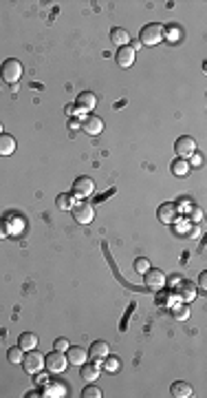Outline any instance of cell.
Instances as JSON below:
<instances>
[{"instance_id":"4dcf8cb0","label":"cell","mask_w":207,"mask_h":398,"mask_svg":"<svg viewBox=\"0 0 207 398\" xmlns=\"http://www.w3.org/2000/svg\"><path fill=\"white\" fill-rule=\"evenodd\" d=\"M168 33V38L174 42V38H179V29H174V27H168V29H163V35Z\"/></svg>"},{"instance_id":"5b68a950","label":"cell","mask_w":207,"mask_h":398,"mask_svg":"<svg viewBox=\"0 0 207 398\" xmlns=\"http://www.w3.org/2000/svg\"><path fill=\"white\" fill-rule=\"evenodd\" d=\"M73 217H75L77 224H91L95 219V210L88 202H77L73 206Z\"/></svg>"},{"instance_id":"ffe728a7","label":"cell","mask_w":207,"mask_h":398,"mask_svg":"<svg viewBox=\"0 0 207 398\" xmlns=\"http://www.w3.org/2000/svg\"><path fill=\"white\" fill-rule=\"evenodd\" d=\"M18 345L22 350H35L38 348V336L33 334V332H22V334L18 336Z\"/></svg>"},{"instance_id":"277c9868","label":"cell","mask_w":207,"mask_h":398,"mask_svg":"<svg viewBox=\"0 0 207 398\" xmlns=\"http://www.w3.org/2000/svg\"><path fill=\"white\" fill-rule=\"evenodd\" d=\"M22 367L27 374H38L44 367V356L38 350H29L27 356H22Z\"/></svg>"},{"instance_id":"2e32d148","label":"cell","mask_w":207,"mask_h":398,"mask_svg":"<svg viewBox=\"0 0 207 398\" xmlns=\"http://www.w3.org/2000/svg\"><path fill=\"white\" fill-rule=\"evenodd\" d=\"M16 137L9 135V133H0V155L3 157H7V155H13V151H16Z\"/></svg>"},{"instance_id":"836d02e7","label":"cell","mask_w":207,"mask_h":398,"mask_svg":"<svg viewBox=\"0 0 207 398\" xmlns=\"http://www.w3.org/2000/svg\"><path fill=\"white\" fill-rule=\"evenodd\" d=\"M82 126V122H77V120H69V129H79Z\"/></svg>"},{"instance_id":"cb8c5ba5","label":"cell","mask_w":207,"mask_h":398,"mask_svg":"<svg viewBox=\"0 0 207 398\" xmlns=\"http://www.w3.org/2000/svg\"><path fill=\"white\" fill-rule=\"evenodd\" d=\"M101 363H104V370H106V372H117V370H119V358L110 356V354L101 360Z\"/></svg>"},{"instance_id":"7a4b0ae2","label":"cell","mask_w":207,"mask_h":398,"mask_svg":"<svg viewBox=\"0 0 207 398\" xmlns=\"http://www.w3.org/2000/svg\"><path fill=\"white\" fill-rule=\"evenodd\" d=\"M161 40H163V27L161 25L150 22V25H146L141 31H139V42L146 44V47H154V44H159Z\"/></svg>"},{"instance_id":"44dd1931","label":"cell","mask_w":207,"mask_h":398,"mask_svg":"<svg viewBox=\"0 0 207 398\" xmlns=\"http://www.w3.org/2000/svg\"><path fill=\"white\" fill-rule=\"evenodd\" d=\"M55 204H57V208H60V210H73V206H75L77 202H75V195L62 193V195H57Z\"/></svg>"},{"instance_id":"ac0fdd59","label":"cell","mask_w":207,"mask_h":398,"mask_svg":"<svg viewBox=\"0 0 207 398\" xmlns=\"http://www.w3.org/2000/svg\"><path fill=\"white\" fill-rule=\"evenodd\" d=\"M179 299H181V301H185V303L194 301V299H196V287H194V283L181 281V283H179Z\"/></svg>"},{"instance_id":"83f0119b","label":"cell","mask_w":207,"mask_h":398,"mask_svg":"<svg viewBox=\"0 0 207 398\" xmlns=\"http://www.w3.org/2000/svg\"><path fill=\"white\" fill-rule=\"evenodd\" d=\"M11 234V230H9V221L7 219H0V239H7Z\"/></svg>"},{"instance_id":"d590c367","label":"cell","mask_w":207,"mask_h":398,"mask_svg":"<svg viewBox=\"0 0 207 398\" xmlns=\"http://www.w3.org/2000/svg\"><path fill=\"white\" fill-rule=\"evenodd\" d=\"M3 129H5V126H3V122H0V133H5V131H3Z\"/></svg>"},{"instance_id":"d4e9b609","label":"cell","mask_w":207,"mask_h":398,"mask_svg":"<svg viewBox=\"0 0 207 398\" xmlns=\"http://www.w3.org/2000/svg\"><path fill=\"white\" fill-rule=\"evenodd\" d=\"M174 316H176V321H188L190 319V305L176 303L174 305Z\"/></svg>"},{"instance_id":"9a60e30c","label":"cell","mask_w":207,"mask_h":398,"mask_svg":"<svg viewBox=\"0 0 207 398\" xmlns=\"http://www.w3.org/2000/svg\"><path fill=\"white\" fill-rule=\"evenodd\" d=\"M170 394L174 398H190L194 394V389H192V385L185 381H176V383H172V387H170Z\"/></svg>"},{"instance_id":"3957f363","label":"cell","mask_w":207,"mask_h":398,"mask_svg":"<svg viewBox=\"0 0 207 398\" xmlns=\"http://www.w3.org/2000/svg\"><path fill=\"white\" fill-rule=\"evenodd\" d=\"M44 367H47L51 374H62V372H66V367H69V358L64 356V352L55 350V352H51L44 356Z\"/></svg>"},{"instance_id":"5bb4252c","label":"cell","mask_w":207,"mask_h":398,"mask_svg":"<svg viewBox=\"0 0 207 398\" xmlns=\"http://www.w3.org/2000/svg\"><path fill=\"white\" fill-rule=\"evenodd\" d=\"M75 106L79 111H95V106H97V98H95V93H91V91H82L77 95Z\"/></svg>"},{"instance_id":"d6a6232c","label":"cell","mask_w":207,"mask_h":398,"mask_svg":"<svg viewBox=\"0 0 207 398\" xmlns=\"http://www.w3.org/2000/svg\"><path fill=\"white\" fill-rule=\"evenodd\" d=\"M198 285H201L203 290H205V287H207V275H205V272H203V275H201V279H198Z\"/></svg>"},{"instance_id":"ba28073f","label":"cell","mask_w":207,"mask_h":398,"mask_svg":"<svg viewBox=\"0 0 207 398\" xmlns=\"http://www.w3.org/2000/svg\"><path fill=\"white\" fill-rule=\"evenodd\" d=\"M93 190H95V182L91 177H77L73 182V195L75 197H88V195H93Z\"/></svg>"},{"instance_id":"e575fe53","label":"cell","mask_w":207,"mask_h":398,"mask_svg":"<svg viewBox=\"0 0 207 398\" xmlns=\"http://www.w3.org/2000/svg\"><path fill=\"white\" fill-rule=\"evenodd\" d=\"M75 108H77L75 104H69V106H66V113H69V115H75V113H77Z\"/></svg>"},{"instance_id":"4fadbf2b","label":"cell","mask_w":207,"mask_h":398,"mask_svg":"<svg viewBox=\"0 0 207 398\" xmlns=\"http://www.w3.org/2000/svg\"><path fill=\"white\" fill-rule=\"evenodd\" d=\"M117 64L121 66V69H128V66H132L135 64V51L130 49V44L128 47H119L117 49Z\"/></svg>"},{"instance_id":"9c48e42d","label":"cell","mask_w":207,"mask_h":398,"mask_svg":"<svg viewBox=\"0 0 207 398\" xmlns=\"http://www.w3.org/2000/svg\"><path fill=\"white\" fill-rule=\"evenodd\" d=\"M82 129L88 133V135H99V133L104 131V120L95 113H88L82 120Z\"/></svg>"},{"instance_id":"d6986e66","label":"cell","mask_w":207,"mask_h":398,"mask_svg":"<svg viewBox=\"0 0 207 398\" xmlns=\"http://www.w3.org/2000/svg\"><path fill=\"white\" fill-rule=\"evenodd\" d=\"M110 40H113L117 47H128V44H130V33L126 31V29H121V27H115L113 31H110Z\"/></svg>"},{"instance_id":"484cf974","label":"cell","mask_w":207,"mask_h":398,"mask_svg":"<svg viewBox=\"0 0 207 398\" xmlns=\"http://www.w3.org/2000/svg\"><path fill=\"white\" fill-rule=\"evenodd\" d=\"M84 398H101V389L95 387V385H86L84 392H82Z\"/></svg>"},{"instance_id":"e0dca14e","label":"cell","mask_w":207,"mask_h":398,"mask_svg":"<svg viewBox=\"0 0 207 398\" xmlns=\"http://www.w3.org/2000/svg\"><path fill=\"white\" fill-rule=\"evenodd\" d=\"M82 367V372H79V376L86 381V383H93V381H97L99 378V363H84V365H79Z\"/></svg>"},{"instance_id":"8fae6325","label":"cell","mask_w":207,"mask_h":398,"mask_svg":"<svg viewBox=\"0 0 207 398\" xmlns=\"http://www.w3.org/2000/svg\"><path fill=\"white\" fill-rule=\"evenodd\" d=\"M176 204H172V202H165V204H161L159 206V210H157V217L163 221V224H174L176 221Z\"/></svg>"},{"instance_id":"4316f807","label":"cell","mask_w":207,"mask_h":398,"mask_svg":"<svg viewBox=\"0 0 207 398\" xmlns=\"http://www.w3.org/2000/svg\"><path fill=\"white\" fill-rule=\"evenodd\" d=\"M135 270H137V272H141V275H143L146 270H150V261L143 259V257H139V259H135Z\"/></svg>"},{"instance_id":"52a82bcc","label":"cell","mask_w":207,"mask_h":398,"mask_svg":"<svg viewBox=\"0 0 207 398\" xmlns=\"http://www.w3.org/2000/svg\"><path fill=\"white\" fill-rule=\"evenodd\" d=\"M174 151H176V155L179 157H190L192 153H196V139L194 137H190V135H183V137H179L176 139V144H174Z\"/></svg>"},{"instance_id":"6da1fadb","label":"cell","mask_w":207,"mask_h":398,"mask_svg":"<svg viewBox=\"0 0 207 398\" xmlns=\"http://www.w3.org/2000/svg\"><path fill=\"white\" fill-rule=\"evenodd\" d=\"M0 76H3L5 82L18 84V80L22 78V64L16 60V58H7V60L0 64Z\"/></svg>"},{"instance_id":"7c38bea8","label":"cell","mask_w":207,"mask_h":398,"mask_svg":"<svg viewBox=\"0 0 207 398\" xmlns=\"http://www.w3.org/2000/svg\"><path fill=\"white\" fill-rule=\"evenodd\" d=\"M110 354V350H108V343L106 341H95L91 348H88V356H91L95 363H101L104 358H106Z\"/></svg>"},{"instance_id":"f1b7e54d","label":"cell","mask_w":207,"mask_h":398,"mask_svg":"<svg viewBox=\"0 0 207 398\" xmlns=\"http://www.w3.org/2000/svg\"><path fill=\"white\" fill-rule=\"evenodd\" d=\"M190 157H192V159L188 161V164H190V166H201V164H203V155H201V153H198V151H196V153H192V155H190Z\"/></svg>"},{"instance_id":"1f68e13d","label":"cell","mask_w":207,"mask_h":398,"mask_svg":"<svg viewBox=\"0 0 207 398\" xmlns=\"http://www.w3.org/2000/svg\"><path fill=\"white\" fill-rule=\"evenodd\" d=\"M165 283H170V285H172V287H176V285L181 283V277H179V275H172V277H170V279H165Z\"/></svg>"},{"instance_id":"603a6c76","label":"cell","mask_w":207,"mask_h":398,"mask_svg":"<svg viewBox=\"0 0 207 398\" xmlns=\"http://www.w3.org/2000/svg\"><path fill=\"white\" fill-rule=\"evenodd\" d=\"M25 350L20 348V345H13V348H9L7 350V358H9V363H13V365H18V363H22V356H25V354H22Z\"/></svg>"},{"instance_id":"7402d4cb","label":"cell","mask_w":207,"mask_h":398,"mask_svg":"<svg viewBox=\"0 0 207 398\" xmlns=\"http://www.w3.org/2000/svg\"><path fill=\"white\" fill-rule=\"evenodd\" d=\"M190 164L183 157H179V159H174L172 161V175H176V177H185L188 173H190Z\"/></svg>"},{"instance_id":"f546056e","label":"cell","mask_w":207,"mask_h":398,"mask_svg":"<svg viewBox=\"0 0 207 398\" xmlns=\"http://www.w3.org/2000/svg\"><path fill=\"white\" fill-rule=\"evenodd\" d=\"M55 350L66 352V350H69V341H66L64 336H60V338H57V341H55Z\"/></svg>"},{"instance_id":"30bf717a","label":"cell","mask_w":207,"mask_h":398,"mask_svg":"<svg viewBox=\"0 0 207 398\" xmlns=\"http://www.w3.org/2000/svg\"><path fill=\"white\" fill-rule=\"evenodd\" d=\"M66 358H69L71 365H84L88 360V352L84 348H79V345H69V350H66Z\"/></svg>"},{"instance_id":"8992f818","label":"cell","mask_w":207,"mask_h":398,"mask_svg":"<svg viewBox=\"0 0 207 398\" xmlns=\"http://www.w3.org/2000/svg\"><path fill=\"white\" fill-rule=\"evenodd\" d=\"M143 283H146V287H150V290H154V292H159L161 287H165V275L161 270H146L143 272Z\"/></svg>"}]
</instances>
